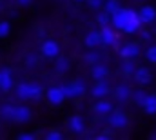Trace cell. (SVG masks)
I'll return each instance as SVG.
<instances>
[{
    "label": "cell",
    "instance_id": "34",
    "mask_svg": "<svg viewBox=\"0 0 156 140\" xmlns=\"http://www.w3.org/2000/svg\"><path fill=\"white\" fill-rule=\"evenodd\" d=\"M18 138H20V140H33V138H35V135H31V133H20V135H18Z\"/></svg>",
    "mask_w": 156,
    "mask_h": 140
},
{
    "label": "cell",
    "instance_id": "6",
    "mask_svg": "<svg viewBox=\"0 0 156 140\" xmlns=\"http://www.w3.org/2000/svg\"><path fill=\"white\" fill-rule=\"evenodd\" d=\"M11 87H13V75H11L9 68H2L0 69V89L4 93H7V91H11Z\"/></svg>",
    "mask_w": 156,
    "mask_h": 140
},
{
    "label": "cell",
    "instance_id": "20",
    "mask_svg": "<svg viewBox=\"0 0 156 140\" xmlns=\"http://www.w3.org/2000/svg\"><path fill=\"white\" fill-rule=\"evenodd\" d=\"M144 109H145V113L154 115L156 113V95H147V98L144 102Z\"/></svg>",
    "mask_w": 156,
    "mask_h": 140
},
{
    "label": "cell",
    "instance_id": "21",
    "mask_svg": "<svg viewBox=\"0 0 156 140\" xmlns=\"http://www.w3.org/2000/svg\"><path fill=\"white\" fill-rule=\"evenodd\" d=\"M16 97L20 100H27L29 98V84L27 82H22L16 86Z\"/></svg>",
    "mask_w": 156,
    "mask_h": 140
},
{
    "label": "cell",
    "instance_id": "31",
    "mask_svg": "<svg viewBox=\"0 0 156 140\" xmlns=\"http://www.w3.org/2000/svg\"><path fill=\"white\" fill-rule=\"evenodd\" d=\"M87 4H89L91 9H100V7H104V0H87Z\"/></svg>",
    "mask_w": 156,
    "mask_h": 140
},
{
    "label": "cell",
    "instance_id": "23",
    "mask_svg": "<svg viewBox=\"0 0 156 140\" xmlns=\"http://www.w3.org/2000/svg\"><path fill=\"white\" fill-rule=\"evenodd\" d=\"M134 71H136V68H134V64L131 62V58H125V62H123V66H122V73H123L125 76H131V75H134Z\"/></svg>",
    "mask_w": 156,
    "mask_h": 140
},
{
    "label": "cell",
    "instance_id": "29",
    "mask_svg": "<svg viewBox=\"0 0 156 140\" xmlns=\"http://www.w3.org/2000/svg\"><path fill=\"white\" fill-rule=\"evenodd\" d=\"M9 31H11V24H9V22H0V38L7 36Z\"/></svg>",
    "mask_w": 156,
    "mask_h": 140
},
{
    "label": "cell",
    "instance_id": "8",
    "mask_svg": "<svg viewBox=\"0 0 156 140\" xmlns=\"http://www.w3.org/2000/svg\"><path fill=\"white\" fill-rule=\"evenodd\" d=\"M134 80L138 82V84H142V86H147L151 80H153V75H151V69H147V68H138V69L134 71Z\"/></svg>",
    "mask_w": 156,
    "mask_h": 140
},
{
    "label": "cell",
    "instance_id": "33",
    "mask_svg": "<svg viewBox=\"0 0 156 140\" xmlns=\"http://www.w3.org/2000/svg\"><path fill=\"white\" fill-rule=\"evenodd\" d=\"M26 64H27V66H35V64H37V58H35V55H27V58H26Z\"/></svg>",
    "mask_w": 156,
    "mask_h": 140
},
{
    "label": "cell",
    "instance_id": "30",
    "mask_svg": "<svg viewBox=\"0 0 156 140\" xmlns=\"http://www.w3.org/2000/svg\"><path fill=\"white\" fill-rule=\"evenodd\" d=\"M145 98H147V95H145L144 91H136V93H134V102H136L138 105H142V107H144Z\"/></svg>",
    "mask_w": 156,
    "mask_h": 140
},
{
    "label": "cell",
    "instance_id": "10",
    "mask_svg": "<svg viewBox=\"0 0 156 140\" xmlns=\"http://www.w3.org/2000/svg\"><path fill=\"white\" fill-rule=\"evenodd\" d=\"M100 33H102V44H105V46H116V35H115V31L109 28V26H102V29H100Z\"/></svg>",
    "mask_w": 156,
    "mask_h": 140
},
{
    "label": "cell",
    "instance_id": "3",
    "mask_svg": "<svg viewBox=\"0 0 156 140\" xmlns=\"http://www.w3.org/2000/svg\"><path fill=\"white\" fill-rule=\"evenodd\" d=\"M40 51H42V55L47 57V58H56V57L60 55V44H58L56 40H45V42L42 44Z\"/></svg>",
    "mask_w": 156,
    "mask_h": 140
},
{
    "label": "cell",
    "instance_id": "12",
    "mask_svg": "<svg viewBox=\"0 0 156 140\" xmlns=\"http://www.w3.org/2000/svg\"><path fill=\"white\" fill-rule=\"evenodd\" d=\"M31 109L29 107H26V105H20V107H16V111H15V122H18V124H22V122H27V120H31Z\"/></svg>",
    "mask_w": 156,
    "mask_h": 140
},
{
    "label": "cell",
    "instance_id": "11",
    "mask_svg": "<svg viewBox=\"0 0 156 140\" xmlns=\"http://www.w3.org/2000/svg\"><path fill=\"white\" fill-rule=\"evenodd\" d=\"M140 26H142V20H140V17L138 15H134V17H131L129 20H127V24L123 26V33H127V35H133V33H136L138 29H140Z\"/></svg>",
    "mask_w": 156,
    "mask_h": 140
},
{
    "label": "cell",
    "instance_id": "25",
    "mask_svg": "<svg viewBox=\"0 0 156 140\" xmlns=\"http://www.w3.org/2000/svg\"><path fill=\"white\" fill-rule=\"evenodd\" d=\"M109 20H111V15L104 9V11H100L98 15H96V22L100 24V26H107L109 24Z\"/></svg>",
    "mask_w": 156,
    "mask_h": 140
},
{
    "label": "cell",
    "instance_id": "16",
    "mask_svg": "<svg viewBox=\"0 0 156 140\" xmlns=\"http://www.w3.org/2000/svg\"><path fill=\"white\" fill-rule=\"evenodd\" d=\"M94 111H96L98 115H107V113L113 111V104H111L109 100H98V102L94 104Z\"/></svg>",
    "mask_w": 156,
    "mask_h": 140
},
{
    "label": "cell",
    "instance_id": "13",
    "mask_svg": "<svg viewBox=\"0 0 156 140\" xmlns=\"http://www.w3.org/2000/svg\"><path fill=\"white\" fill-rule=\"evenodd\" d=\"M91 93H93L94 98H104V97L109 93V86H107L104 80H96V84L93 86V91H91Z\"/></svg>",
    "mask_w": 156,
    "mask_h": 140
},
{
    "label": "cell",
    "instance_id": "18",
    "mask_svg": "<svg viewBox=\"0 0 156 140\" xmlns=\"http://www.w3.org/2000/svg\"><path fill=\"white\" fill-rule=\"evenodd\" d=\"M115 95H116V98L120 102H125V100L131 97V89H129L125 84H120L116 89H115Z\"/></svg>",
    "mask_w": 156,
    "mask_h": 140
},
{
    "label": "cell",
    "instance_id": "36",
    "mask_svg": "<svg viewBox=\"0 0 156 140\" xmlns=\"http://www.w3.org/2000/svg\"><path fill=\"white\" fill-rule=\"evenodd\" d=\"M76 2H83V0H76Z\"/></svg>",
    "mask_w": 156,
    "mask_h": 140
},
{
    "label": "cell",
    "instance_id": "4",
    "mask_svg": "<svg viewBox=\"0 0 156 140\" xmlns=\"http://www.w3.org/2000/svg\"><path fill=\"white\" fill-rule=\"evenodd\" d=\"M47 100H49V104H53V105H60L66 100L64 89L62 87H51V89H47Z\"/></svg>",
    "mask_w": 156,
    "mask_h": 140
},
{
    "label": "cell",
    "instance_id": "2",
    "mask_svg": "<svg viewBox=\"0 0 156 140\" xmlns=\"http://www.w3.org/2000/svg\"><path fill=\"white\" fill-rule=\"evenodd\" d=\"M62 89L66 93V98H78V97H82L85 93V86H83L82 80H75L73 84H67Z\"/></svg>",
    "mask_w": 156,
    "mask_h": 140
},
{
    "label": "cell",
    "instance_id": "17",
    "mask_svg": "<svg viewBox=\"0 0 156 140\" xmlns=\"http://www.w3.org/2000/svg\"><path fill=\"white\" fill-rule=\"evenodd\" d=\"M69 127L75 131V133H82L83 131V118L80 116V115H75V116H71V120H69Z\"/></svg>",
    "mask_w": 156,
    "mask_h": 140
},
{
    "label": "cell",
    "instance_id": "7",
    "mask_svg": "<svg viewBox=\"0 0 156 140\" xmlns=\"http://www.w3.org/2000/svg\"><path fill=\"white\" fill-rule=\"evenodd\" d=\"M138 17L142 20V24H151L156 18V9L153 6H144L140 11H138Z\"/></svg>",
    "mask_w": 156,
    "mask_h": 140
},
{
    "label": "cell",
    "instance_id": "26",
    "mask_svg": "<svg viewBox=\"0 0 156 140\" xmlns=\"http://www.w3.org/2000/svg\"><path fill=\"white\" fill-rule=\"evenodd\" d=\"M56 69L60 71V73H64V71L69 69V62H67L64 57H60V55L56 57Z\"/></svg>",
    "mask_w": 156,
    "mask_h": 140
},
{
    "label": "cell",
    "instance_id": "27",
    "mask_svg": "<svg viewBox=\"0 0 156 140\" xmlns=\"http://www.w3.org/2000/svg\"><path fill=\"white\" fill-rule=\"evenodd\" d=\"M98 53H94V51H91V53H87L85 57H83V60H85V64H91V66H94L96 62H98Z\"/></svg>",
    "mask_w": 156,
    "mask_h": 140
},
{
    "label": "cell",
    "instance_id": "28",
    "mask_svg": "<svg viewBox=\"0 0 156 140\" xmlns=\"http://www.w3.org/2000/svg\"><path fill=\"white\" fill-rule=\"evenodd\" d=\"M145 58H147L151 64H156V46H151V47L145 51Z\"/></svg>",
    "mask_w": 156,
    "mask_h": 140
},
{
    "label": "cell",
    "instance_id": "32",
    "mask_svg": "<svg viewBox=\"0 0 156 140\" xmlns=\"http://www.w3.org/2000/svg\"><path fill=\"white\" fill-rule=\"evenodd\" d=\"M45 138H47V140H60V138H62V135H60L58 131H51V133H47V135H45Z\"/></svg>",
    "mask_w": 156,
    "mask_h": 140
},
{
    "label": "cell",
    "instance_id": "35",
    "mask_svg": "<svg viewBox=\"0 0 156 140\" xmlns=\"http://www.w3.org/2000/svg\"><path fill=\"white\" fill-rule=\"evenodd\" d=\"M31 2H33V0H18L20 6H27V4H31Z\"/></svg>",
    "mask_w": 156,
    "mask_h": 140
},
{
    "label": "cell",
    "instance_id": "24",
    "mask_svg": "<svg viewBox=\"0 0 156 140\" xmlns=\"http://www.w3.org/2000/svg\"><path fill=\"white\" fill-rule=\"evenodd\" d=\"M104 9H105L109 15H115L118 9H120V6H118L116 0H107V2H104Z\"/></svg>",
    "mask_w": 156,
    "mask_h": 140
},
{
    "label": "cell",
    "instance_id": "5",
    "mask_svg": "<svg viewBox=\"0 0 156 140\" xmlns=\"http://www.w3.org/2000/svg\"><path fill=\"white\" fill-rule=\"evenodd\" d=\"M127 116H125V113H122V111H111V115H109V124L115 127V129H123L125 126H127Z\"/></svg>",
    "mask_w": 156,
    "mask_h": 140
},
{
    "label": "cell",
    "instance_id": "15",
    "mask_svg": "<svg viewBox=\"0 0 156 140\" xmlns=\"http://www.w3.org/2000/svg\"><path fill=\"white\" fill-rule=\"evenodd\" d=\"M107 75H109V69H107V66H104V64H94L93 69H91V76H93L94 80H104Z\"/></svg>",
    "mask_w": 156,
    "mask_h": 140
},
{
    "label": "cell",
    "instance_id": "14",
    "mask_svg": "<svg viewBox=\"0 0 156 140\" xmlns=\"http://www.w3.org/2000/svg\"><path fill=\"white\" fill-rule=\"evenodd\" d=\"M83 42H85L87 47L93 49V47H96V46L102 44V33H100V31H89V33L85 35V40H83Z\"/></svg>",
    "mask_w": 156,
    "mask_h": 140
},
{
    "label": "cell",
    "instance_id": "19",
    "mask_svg": "<svg viewBox=\"0 0 156 140\" xmlns=\"http://www.w3.org/2000/svg\"><path fill=\"white\" fill-rule=\"evenodd\" d=\"M15 111H16V107L11 104H5L0 107V116L4 118V120H13L15 118Z\"/></svg>",
    "mask_w": 156,
    "mask_h": 140
},
{
    "label": "cell",
    "instance_id": "22",
    "mask_svg": "<svg viewBox=\"0 0 156 140\" xmlns=\"http://www.w3.org/2000/svg\"><path fill=\"white\" fill-rule=\"evenodd\" d=\"M40 97H42V87H40L38 84L31 82L29 84V98L31 100H38Z\"/></svg>",
    "mask_w": 156,
    "mask_h": 140
},
{
    "label": "cell",
    "instance_id": "1",
    "mask_svg": "<svg viewBox=\"0 0 156 140\" xmlns=\"http://www.w3.org/2000/svg\"><path fill=\"white\" fill-rule=\"evenodd\" d=\"M134 15H138L136 11H133V9H118L115 15H111V20H113V24H115V28L116 29H123V26L127 24V20L131 18V17H134Z\"/></svg>",
    "mask_w": 156,
    "mask_h": 140
},
{
    "label": "cell",
    "instance_id": "9",
    "mask_svg": "<svg viewBox=\"0 0 156 140\" xmlns=\"http://www.w3.org/2000/svg\"><path fill=\"white\" fill-rule=\"evenodd\" d=\"M140 55V47L136 44H125L120 47V57L122 58H136Z\"/></svg>",
    "mask_w": 156,
    "mask_h": 140
}]
</instances>
